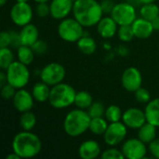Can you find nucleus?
<instances>
[{
  "label": "nucleus",
  "mask_w": 159,
  "mask_h": 159,
  "mask_svg": "<svg viewBox=\"0 0 159 159\" xmlns=\"http://www.w3.org/2000/svg\"><path fill=\"white\" fill-rule=\"evenodd\" d=\"M110 16L118 25H131L138 18L136 7L127 1L116 3Z\"/></svg>",
  "instance_id": "obj_7"
},
{
  "label": "nucleus",
  "mask_w": 159,
  "mask_h": 159,
  "mask_svg": "<svg viewBox=\"0 0 159 159\" xmlns=\"http://www.w3.org/2000/svg\"><path fill=\"white\" fill-rule=\"evenodd\" d=\"M157 127H156L155 125L149 122H146L138 129L137 137L144 143L149 144L157 138Z\"/></svg>",
  "instance_id": "obj_22"
},
{
  "label": "nucleus",
  "mask_w": 159,
  "mask_h": 159,
  "mask_svg": "<svg viewBox=\"0 0 159 159\" xmlns=\"http://www.w3.org/2000/svg\"><path fill=\"white\" fill-rule=\"evenodd\" d=\"M157 0H140V2L143 4H149V3H155Z\"/></svg>",
  "instance_id": "obj_47"
},
{
  "label": "nucleus",
  "mask_w": 159,
  "mask_h": 159,
  "mask_svg": "<svg viewBox=\"0 0 159 159\" xmlns=\"http://www.w3.org/2000/svg\"><path fill=\"white\" fill-rule=\"evenodd\" d=\"M19 34L21 45L31 47L34 42L39 39V30L32 22L20 27Z\"/></svg>",
  "instance_id": "obj_19"
},
{
  "label": "nucleus",
  "mask_w": 159,
  "mask_h": 159,
  "mask_svg": "<svg viewBox=\"0 0 159 159\" xmlns=\"http://www.w3.org/2000/svg\"><path fill=\"white\" fill-rule=\"evenodd\" d=\"M152 23H153L155 31H159V16L157 18H156L155 20H152Z\"/></svg>",
  "instance_id": "obj_44"
},
{
  "label": "nucleus",
  "mask_w": 159,
  "mask_h": 159,
  "mask_svg": "<svg viewBox=\"0 0 159 159\" xmlns=\"http://www.w3.org/2000/svg\"><path fill=\"white\" fill-rule=\"evenodd\" d=\"M103 47H105V48H106V49H110V48H111V46H110V45H108L107 43L103 44Z\"/></svg>",
  "instance_id": "obj_50"
},
{
  "label": "nucleus",
  "mask_w": 159,
  "mask_h": 159,
  "mask_svg": "<svg viewBox=\"0 0 159 159\" xmlns=\"http://www.w3.org/2000/svg\"><path fill=\"white\" fill-rule=\"evenodd\" d=\"M147 122L159 128V97L151 99L144 108Z\"/></svg>",
  "instance_id": "obj_21"
},
{
  "label": "nucleus",
  "mask_w": 159,
  "mask_h": 159,
  "mask_svg": "<svg viewBox=\"0 0 159 159\" xmlns=\"http://www.w3.org/2000/svg\"><path fill=\"white\" fill-rule=\"evenodd\" d=\"M102 159H124L125 157L121 149L116 148V146H109L107 149L103 150L101 155Z\"/></svg>",
  "instance_id": "obj_32"
},
{
  "label": "nucleus",
  "mask_w": 159,
  "mask_h": 159,
  "mask_svg": "<svg viewBox=\"0 0 159 159\" xmlns=\"http://www.w3.org/2000/svg\"><path fill=\"white\" fill-rule=\"evenodd\" d=\"M135 99L139 103H148L151 101V94L149 92L148 89H146L145 88L141 87L140 89H138L135 92Z\"/></svg>",
  "instance_id": "obj_34"
},
{
  "label": "nucleus",
  "mask_w": 159,
  "mask_h": 159,
  "mask_svg": "<svg viewBox=\"0 0 159 159\" xmlns=\"http://www.w3.org/2000/svg\"><path fill=\"white\" fill-rule=\"evenodd\" d=\"M121 121L130 129H139L147 122L144 110L137 107H130L124 111Z\"/></svg>",
  "instance_id": "obj_13"
},
{
  "label": "nucleus",
  "mask_w": 159,
  "mask_h": 159,
  "mask_svg": "<svg viewBox=\"0 0 159 159\" xmlns=\"http://www.w3.org/2000/svg\"><path fill=\"white\" fill-rule=\"evenodd\" d=\"M50 89H51V87L49 85H48L45 82H43L42 80H40L39 82L34 83V85L32 88L31 92H32L35 102L43 103V102H48L49 95H50Z\"/></svg>",
  "instance_id": "obj_20"
},
{
  "label": "nucleus",
  "mask_w": 159,
  "mask_h": 159,
  "mask_svg": "<svg viewBox=\"0 0 159 159\" xmlns=\"http://www.w3.org/2000/svg\"><path fill=\"white\" fill-rule=\"evenodd\" d=\"M117 36L119 40L124 43H129L133 40L135 37L133 29L131 25H119L117 30Z\"/></svg>",
  "instance_id": "obj_31"
},
{
  "label": "nucleus",
  "mask_w": 159,
  "mask_h": 159,
  "mask_svg": "<svg viewBox=\"0 0 159 159\" xmlns=\"http://www.w3.org/2000/svg\"><path fill=\"white\" fill-rule=\"evenodd\" d=\"M91 117L87 110L75 108L67 113L63 119L62 128L69 137H79L89 129Z\"/></svg>",
  "instance_id": "obj_3"
},
{
  "label": "nucleus",
  "mask_w": 159,
  "mask_h": 159,
  "mask_svg": "<svg viewBox=\"0 0 159 159\" xmlns=\"http://www.w3.org/2000/svg\"><path fill=\"white\" fill-rule=\"evenodd\" d=\"M100 3H101V7H102L103 13L106 15L111 14L112 10L114 9L115 6L116 4V3H115L114 0H102Z\"/></svg>",
  "instance_id": "obj_40"
},
{
  "label": "nucleus",
  "mask_w": 159,
  "mask_h": 159,
  "mask_svg": "<svg viewBox=\"0 0 159 159\" xmlns=\"http://www.w3.org/2000/svg\"><path fill=\"white\" fill-rule=\"evenodd\" d=\"M34 13V11L29 2H16L9 10V17L15 25L22 27L32 22Z\"/></svg>",
  "instance_id": "obj_8"
},
{
  "label": "nucleus",
  "mask_w": 159,
  "mask_h": 159,
  "mask_svg": "<svg viewBox=\"0 0 159 159\" xmlns=\"http://www.w3.org/2000/svg\"><path fill=\"white\" fill-rule=\"evenodd\" d=\"M11 101L14 108L20 114L27 111H31L35 102L32 92L25 89L24 88L17 89Z\"/></svg>",
  "instance_id": "obj_14"
},
{
  "label": "nucleus",
  "mask_w": 159,
  "mask_h": 159,
  "mask_svg": "<svg viewBox=\"0 0 159 159\" xmlns=\"http://www.w3.org/2000/svg\"><path fill=\"white\" fill-rule=\"evenodd\" d=\"M102 147L100 143L95 140H87L80 143L77 154L82 159H96L101 157Z\"/></svg>",
  "instance_id": "obj_17"
},
{
  "label": "nucleus",
  "mask_w": 159,
  "mask_h": 159,
  "mask_svg": "<svg viewBox=\"0 0 159 159\" xmlns=\"http://www.w3.org/2000/svg\"><path fill=\"white\" fill-rule=\"evenodd\" d=\"M118 27L119 25L110 15L103 16L96 25L97 33L103 39H110L117 34Z\"/></svg>",
  "instance_id": "obj_16"
},
{
  "label": "nucleus",
  "mask_w": 159,
  "mask_h": 159,
  "mask_svg": "<svg viewBox=\"0 0 159 159\" xmlns=\"http://www.w3.org/2000/svg\"><path fill=\"white\" fill-rule=\"evenodd\" d=\"M108 126H109V122L106 120L104 116L93 117L91 118L89 130L96 136H102L106 131Z\"/></svg>",
  "instance_id": "obj_24"
},
{
  "label": "nucleus",
  "mask_w": 159,
  "mask_h": 159,
  "mask_svg": "<svg viewBox=\"0 0 159 159\" xmlns=\"http://www.w3.org/2000/svg\"><path fill=\"white\" fill-rule=\"evenodd\" d=\"M148 151L153 157L159 159V138H156L148 144Z\"/></svg>",
  "instance_id": "obj_38"
},
{
  "label": "nucleus",
  "mask_w": 159,
  "mask_h": 159,
  "mask_svg": "<svg viewBox=\"0 0 159 159\" xmlns=\"http://www.w3.org/2000/svg\"><path fill=\"white\" fill-rule=\"evenodd\" d=\"M59 36L65 42L76 43L85 34V27L75 19L67 17L61 20L57 28Z\"/></svg>",
  "instance_id": "obj_5"
},
{
  "label": "nucleus",
  "mask_w": 159,
  "mask_h": 159,
  "mask_svg": "<svg viewBox=\"0 0 159 159\" xmlns=\"http://www.w3.org/2000/svg\"><path fill=\"white\" fill-rule=\"evenodd\" d=\"M121 150L125 158L128 159H143L149 152L146 143L138 137L126 139L121 144Z\"/></svg>",
  "instance_id": "obj_11"
},
{
  "label": "nucleus",
  "mask_w": 159,
  "mask_h": 159,
  "mask_svg": "<svg viewBox=\"0 0 159 159\" xmlns=\"http://www.w3.org/2000/svg\"><path fill=\"white\" fill-rule=\"evenodd\" d=\"M6 158L7 159H21V157L18 155V154H16L15 152H11L10 154H8L7 157H6Z\"/></svg>",
  "instance_id": "obj_43"
},
{
  "label": "nucleus",
  "mask_w": 159,
  "mask_h": 159,
  "mask_svg": "<svg viewBox=\"0 0 159 159\" xmlns=\"http://www.w3.org/2000/svg\"><path fill=\"white\" fill-rule=\"evenodd\" d=\"M66 75V70L64 66L59 62L53 61L46 64L40 70V80L46 84L53 87L57 84L63 82Z\"/></svg>",
  "instance_id": "obj_9"
},
{
  "label": "nucleus",
  "mask_w": 159,
  "mask_h": 159,
  "mask_svg": "<svg viewBox=\"0 0 159 159\" xmlns=\"http://www.w3.org/2000/svg\"><path fill=\"white\" fill-rule=\"evenodd\" d=\"M34 12L39 18H46L48 16H50L49 3H36Z\"/></svg>",
  "instance_id": "obj_35"
},
{
  "label": "nucleus",
  "mask_w": 159,
  "mask_h": 159,
  "mask_svg": "<svg viewBox=\"0 0 159 159\" xmlns=\"http://www.w3.org/2000/svg\"><path fill=\"white\" fill-rule=\"evenodd\" d=\"M131 26H132L135 37L139 39L149 38L155 31L152 21L146 19H143L142 17H138L133 21Z\"/></svg>",
  "instance_id": "obj_18"
},
{
  "label": "nucleus",
  "mask_w": 159,
  "mask_h": 159,
  "mask_svg": "<svg viewBox=\"0 0 159 159\" xmlns=\"http://www.w3.org/2000/svg\"><path fill=\"white\" fill-rule=\"evenodd\" d=\"M7 0H0V6L4 7L7 4Z\"/></svg>",
  "instance_id": "obj_49"
},
{
  "label": "nucleus",
  "mask_w": 159,
  "mask_h": 159,
  "mask_svg": "<svg viewBox=\"0 0 159 159\" xmlns=\"http://www.w3.org/2000/svg\"><path fill=\"white\" fill-rule=\"evenodd\" d=\"M37 123V118L34 113L31 111H27L24 113H21L19 120L20 127L22 130H32L36 126Z\"/></svg>",
  "instance_id": "obj_28"
},
{
  "label": "nucleus",
  "mask_w": 159,
  "mask_h": 159,
  "mask_svg": "<svg viewBox=\"0 0 159 159\" xmlns=\"http://www.w3.org/2000/svg\"><path fill=\"white\" fill-rule=\"evenodd\" d=\"M76 45L79 51L85 55H92L97 49V43L95 39L89 34L83 35L76 42Z\"/></svg>",
  "instance_id": "obj_23"
},
{
  "label": "nucleus",
  "mask_w": 159,
  "mask_h": 159,
  "mask_svg": "<svg viewBox=\"0 0 159 159\" xmlns=\"http://www.w3.org/2000/svg\"><path fill=\"white\" fill-rule=\"evenodd\" d=\"M121 85L125 90L135 92L143 85V75L141 71L134 66L126 68L121 75Z\"/></svg>",
  "instance_id": "obj_12"
},
{
  "label": "nucleus",
  "mask_w": 159,
  "mask_h": 159,
  "mask_svg": "<svg viewBox=\"0 0 159 159\" xmlns=\"http://www.w3.org/2000/svg\"><path fill=\"white\" fill-rule=\"evenodd\" d=\"M9 33H10V36H11V44H10V47L18 48L21 45L19 32H16V31L11 30V31H9Z\"/></svg>",
  "instance_id": "obj_41"
},
{
  "label": "nucleus",
  "mask_w": 159,
  "mask_h": 159,
  "mask_svg": "<svg viewBox=\"0 0 159 159\" xmlns=\"http://www.w3.org/2000/svg\"><path fill=\"white\" fill-rule=\"evenodd\" d=\"M34 55L35 53L34 52L32 47L30 46H25V45H20L17 48V59L20 62L30 65L34 60Z\"/></svg>",
  "instance_id": "obj_27"
},
{
  "label": "nucleus",
  "mask_w": 159,
  "mask_h": 159,
  "mask_svg": "<svg viewBox=\"0 0 159 159\" xmlns=\"http://www.w3.org/2000/svg\"><path fill=\"white\" fill-rule=\"evenodd\" d=\"M118 51H119V54H120L121 56H126V55L128 54V49H126L125 47H119Z\"/></svg>",
  "instance_id": "obj_45"
},
{
  "label": "nucleus",
  "mask_w": 159,
  "mask_h": 159,
  "mask_svg": "<svg viewBox=\"0 0 159 159\" xmlns=\"http://www.w3.org/2000/svg\"><path fill=\"white\" fill-rule=\"evenodd\" d=\"M105 109H106V107L104 106V104L102 102H93L92 104L89 106V108L87 111H88L89 115L90 116V117L93 118V117L104 116Z\"/></svg>",
  "instance_id": "obj_33"
},
{
  "label": "nucleus",
  "mask_w": 159,
  "mask_h": 159,
  "mask_svg": "<svg viewBox=\"0 0 159 159\" xmlns=\"http://www.w3.org/2000/svg\"><path fill=\"white\" fill-rule=\"evenodd\" d=\"M127 2L132 4L133 6L135 7H138V6H142V3L140 2V0H127Z\"/></svg>",
  "instance_id": "obj_46"
},
{
  "label": "nucleus",
  "mask_w": 159,
  "mask_h": 159,
  "mask_svg": "<svg viewBox=\"0 0 159 159\" xmlns=\"http://www.w3.org/2000/svg\"><path fill=\"white\" fill-rule=\"evenodd\" d=\"M72 13L85 28L96 26L104 15L97 0H75Z\"/></svg>",
  "instance_id": "obj_2"
},
{
  "label": "nucleus",
  "mask_w": 159,
  "mask_h": 159,
  "mask_svg": "<svg viewBox=\"0 0 159 159\" xmlns=\"http://www.w3.org/2000/svg\"><path fill=\"white\" fill-rule=\"evenodd\" d=\"M140 17L148 20H153L159 16V6L156 3L143 4L139 9Z\"/></svg>",
  "instance_id": "obj_26"
},
{
  "label": "nucleus",
  "mask_w": 159,
  "mask_h": 159,
  "mask_svg": "<svg viewBox=\"0 0 159 159\" xmlns=\"http://www.w3.org/2000/svg\"><path fill=\"white\" fill-rule=\"evenodd\" d=\"M35 3H49L50 0H34Z\"/></svg>",
  "instance_id": "obj_48"
},
{
  "label": "nucleus",
  "mask_w": 159,
  "mask_h": 159,
  "mask_svg": "<svg viewBox=\"0 0 159 159\" xmlns=\"http://www.w3.org/2000/svg\"><path fill=\"white\" fill-rule=\"evenodd\" d=\"M50 16L57 20H61L73 12L74 0H50Z\"/></svg>",
  "instance_id": "obj_15"
},
{
  "label": "nucleus",
  "mask_w": 159,
  "mask_h": 159,
  "mask_svg": "<svg viewBox=\"0 0 159 159\" xmlns=\"http://www.w3.org/2000/svg\"><path fill=\"white\" fill-rule=\"evenodd\" d=\"M75 95L76 90L73 86L61 82L51 87L48 102L55 109H65L75 103Z\"/></svg>",
  "instance_id": "obj_4"
},
{
  "label": "nucleus",
  "mask_w": 159,
  "mask_h": 159,
  "mask_svg": "<svg viewBox=\"0 0 159 159\" xmlns=\"http://www.w3.org/2000/svg\"><path fill=\"white\" fill-rule=\"evenodd\" d=\"M92 102H93V97L89 91H87V90L76 91L75 103H74V105L76 108L88 110L89 108V106L92 104Z\"/></svg>",
  "instance_id": "obj_25"
},
{
  "label": "nucleus",
  "mask_w": 159,
  "mask_h": 159,
  "mask_svg": "<svg viewBox=\"0 0 159 159\" xmlns=\"http://www.w3.org/2000/svg\"><path fill=\"white\" fill-rule=\"evenodd\" d=\"M11 36L9 31H2L0 34V48L10 47Z\"/></svg>",
  "instance_id": "obj_39"
},
{
  "label": "nucleus",
  "mask_w": 159,
  "mask_h": 159,
  "mask_svg": "<svg viewBox=\"0 0 159 159\" xmlns=\"http://www.w3.org/2000/svg\"><path fill=\"white\" fill-rule=\"evenodd\" d=\"M15 61V55L9 47L0 48V68L7 70L10 64Z\"/></svg>",
  "instance_id": "obj_29"
},
{
  "label": "nucleus",
  "mask_w": 159,
  "mask_h": 159,
  "mask_svg": "<svg viewBox=\"0 0 159 159\" xmlns=\"http://www.w3.org/2000/svg\"><path fill=\"white\" fill-rule=\"evenodd\" d=\"M128 135V127L122 122L109 123V126L102 135L103 141L108 146H118L122 144Z\"/></svg>",
  "instance_id": "obj_10"
},
{
  "label": "nucleus",
  "mask_w": 159,
  "mask_h": 159,
  "mask_svg": "<svg viewBox=\"0 0 159 159\" xmlns=\"http://www.w3.org/2000/svg\"><path fill=\"white\" fill-rule=\"evenodd\" d=\"M32 48L34 50V52L35 53V55H43L48 51V44L42 40V39H38L36 42H34L32 46Z\"/></svg>",
  "instance_id": "obj_37"
},
{
  "label": "nucleus",
  "mask_w": 159,
  "mask_h": 159,
  "mask_svg": "<svg viewBox=\"0 0 159 159\" xmlns=\"http://www.w3.org/2000/svg\"><path fill=\"white\" fill-rule=\"evenodd\" d=\"M16 2H29L30 0H15Z\"/></svg>",
  "instance_id": "obj_51"
},
{
  "label": "nucleus",
  "mask_w": 159,
  "mask_h": 159,
  "mask_svg": "<svg viewBox=\"0 0 159 159\" xmlns=\"http://www.w3.org/2000/svg\"><path fill=\"white\" fill-rule=\"evenodd\" d=\"M7 83V73L5 70H1L0 72V88L5 86Z\"/></svg>",
  "instance_id": "obj_42"
},
{
  "label": "nucleus",
  "mask_w": 159,
  "mask_h": 159,
  "mask_svg": "<svg viewBox=\"0 0 159 159\" xmlns=\"http://www.w3.org/2000/svg\"><path fill=\"white\" fill-rule=\"evenodd\" d=\"M75 0H74V2H75Z\"/></svg>",
  "instance_id": "obj_52"
},
{
  "label": "nucleus",
  "mask_w": 159,
  "mask_h": 159,
  "mask_svg": "<svg viewBox=\"0 0 159 159\" xmlns=\"http://www.w3.org/2000/svg\"><path fill=\"white\" fill-rule=\"evenodd\" d=\"M5 71L7 73V83L12 85L16 89H23L28 85L31 75L28 65L17 60Z\"/></svg>",
  "instance_id": "obj_6"
},
{
  "label": "nucleus",
  "mask_w": 159,
  "mask_h": 159,
  "mask_svg": "<svg viewBox=\"0 0 159 159\" xmlns=\"http://www.w3.org/2000/svg\"><path fill=\"white\" fill-rule=\"evenodd\" d=\"M16 89L10 85L9 83H7L5 86L1 87V96L5 101L7 100H12V98L14 97L15 93H16Z\"/></svg>",
  "instance_id": "obj_36"
},
{
  "label": "nucleus",
  "mask_w": 159,
  "mask_h": 159,
  "mask_svg": "<svg viewBox=\"0 0 159 159\" xmlns=\"http://www.w3.org/2000/svg\"><path fill=\"white\" fill-rule=\"evenodd\" d=\"M122 116L123 112L121 108L118 105L116 104H111L106 107L105 113H104V117L109 123L113 122H118L122 120Z\"/></svg>",
  "instance_id": "obj_30"
},
{
  "label": "nucleus",
  "mask_w": 159,
  "mask_h": 159,
  "mask_svg": "<svg viewBox=\"0 0 159 159\" xmlns=\"http://www.w3.org/2000/svg\"><path fill=\"white\" fill-rule=\"evenodd\" d=\"M11 149L21 158H33L40 154L42 142L32 130H21L13 137Z\"/></svg>",
  "instance_id": "obj_1"
}]
</instances>
